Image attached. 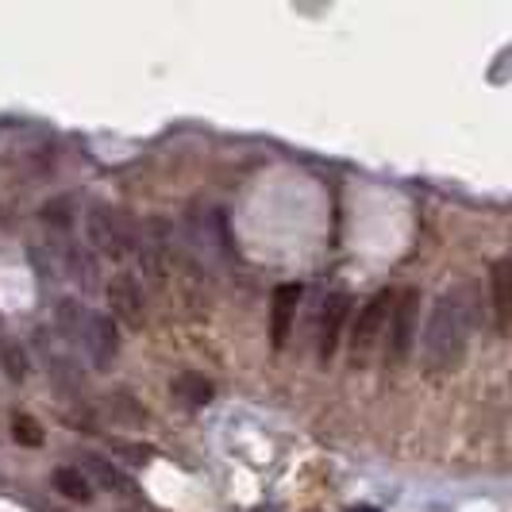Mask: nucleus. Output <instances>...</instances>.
<instances>
[{
	"label": "nucleus",
	"mask_w": 512,
	"mask_h": 512,
	"mask_svg": "<svg viewBox=\"0 0 512 512\" xmlns=\"http://www.w3.org/2000/svg\"><path fill=\"white\" fill-rule=\"evenodd\" d=\"M104 297L112 308V320L116 324H128V328H143L147 312H143V289L131 274H116L112 282L104 285Z\"/></svg>",
	"instance_id": "obj_6"
},
{
	"label": "nucleus",
	"mask_w": 512,
	"mask_h": 512,
	"mask_svg": "<svg viewBox=\"0 0 512 512\" xmlns=\"http://www.w3.org/2000/svg\"><path fill=\"white\" fill-rule=\"evenodd\" d=\"M12 439L24 443V447H39L43 443V428L31 416H12Z\"/></svg>",
	"instance_id": "obj_17"
},
{
	"label": "nucleus",
	"mask_w": 512,
	"mask_h": 512,
	"mask_svg": "<svg viewBox=\"0 0 512 512\" xmlns=\"http://www.w3.org/2000/svg\"><path fill=\"white\" fill-rule=\"evenodd\" d=\"M478 293L474 285H459L451 293H443L424 324V335L420 339V359H424V370L428 374H447L455 370L466 351V339L478 324Z\"/></svg>",
	"instance_id": "obj_1"
},
{
	"label": "nucleus",
	"mask_w": 512,
	"mask_h": 512,
	"mask_svg": "<svg viewBox=\"0 0 512 512\" xmlns=\"http://www.w3.org/2000/svg\"><path fill=\"white\" fill-rule=\"evenodd\" d=\"M70 208H74V201H70V197H62V201H51V205L43 208V224H51V228L66 231L70 224H74Z\"/></svg>",
	"instance_id": "obj_18"
},
{
	"label": "nucleus",
	"mask_w": 512,
	"mask_h": 512,
	"mask_svg": "<svg viewBox=\"0 0 512 512\" xmlns=\"http://www.w3.org/2000/svg\"><path fill=\"white\" fill-rule=\"evenodd\" d=\"M347 308H351V297L347 293H332L324 308H320V328H316V359L328 362L335 359L339 351V335H343V320H347Z\"/></svg>",
	"instance_id": "obj_7"
},
{
	"label": "nucleus",
	"mask_w": 512,
	"mask_h": 512,
	"mask_svg": "<svg viewBox=\"0 0 512 512\" xmlns=\"http://www.w3.org/2000/svg\"><path fill=\"white\" fill-rule=\"evenodd\" d=\"M301 297H305V289L297 282H285L274 289V297H270V343H274V351H282L285 343H289Z\"/></svg>",
	"instance_id": "obj_9"
},
{
	"label": "nucleus",
	"mask_w": 512,
	"mask_h": 512,
	"mask_svg": "<svg viewBox=\"0 0 512 512\" xmlns=\"http://www.w3.org/2000/svg\"><path fill=\"white\" fill-rule=\"evenodd\" d=\"M189 235H193V247L201 255H228V220H224V212L205 208V212L189 216Z\"/></svg>",
	"instance_id": "obj_10"
},
{
	"label": "nucleus",
	"mask_w": 512,
	"mask_h": 512,
	"mask_svg": "<svg viewBox=\"0 0 512 512\" xmlns=\"http://www.w3.org/2000/svg\"><path fill=\"white\" fill-rule=\"evenodd\" d=\"M85 228H89V243L108 258H128L135 255V239L139 231L131 224L120 208L112 205H93L85 216Z\"/></svg>",
	"instance_id": "obj_2"
},
{
	"label": "nucleus",
	"mask_w": 512,
	"mask_h": 512,
	"mask_svg": "<svg viewBox=\"0 0 512 512\" xmlns=\"http://www.w3.org/2000/svg\"><path fill=\"white\" fill-rule=\"evenodd\" d=\"M54 489H58L66 501H81V505L93 501V482H89L77 466H58V470H54Z\"/></svg>",
	"instance_id": "obj_14"
},
{
	"label": "nucleus",
	"mask_w": 512,
	"mask_h": 512,
	"mask_svg": "<svg viewBox=\"0 0 512 512\" xmlns=\"http://www.w3.org/2000/svg\"><path fill=\"white\" fill-rule=\"evenodd\" d=\"M81 351L89 355V362L97 366V370H108L116 355H120V328H116V320L112 316H104V312H89L85 316V324H81Z\"/></svg>",
	"instance_id": "obj_5"
},
{
	"label": "nucleus",
	"mask_w": 512,
	"mask_h": 512,
	"mask_svg": "<svg viewBox=\"0 0 512 512\" xmlns=\"http://www.w3.org/2000/svg\"><path fill=\"white\" fill-rule=\"evenodd\" d=\"M66 274H70L81 289H97V278H101L97 255H93L89 247H81V243H70V247H66Z\"/></svg>",
	"instance_id": "obj_13"
},
{
	"label": "nucleus",
	"mask_w": 512,
	"mask_h": 512,
	"mask_svg": "<svg viewBox=\"0 0 512 512\" xmlns=\"http://www.w3.org/2000/svg\"><path fill=\"white\" fill-rule=\"evenodd\" d=\"M420 332V289H401L389 308V339H385V362L401 366L416 347Z\"/></svg>",
	"instance_id": "obj_3"
},
{
	"label": "nucleus",
	"mask_w": 512,
	"mask_h": 512,
	"mask_svg": "<svg viewBox=\"0 0 512 512\" xmlns=\"http://www.w3.org/2000/svg\"><path fill=\"white\" fill-rule=\"evenodd\" d=\"M355 512H378V509H355Z\"/></svg>",
	"instance_id": "obj_20"
},
{
	"label": "nucleus",
	"mask_w": 512,
	"mask_h": 512,
	"mask_svg": "<svg viewBox=\"0 0 512 512\" xmlns=\"http://www.w3.org/2000/svg\"><path fill=\"white\" fill-rule=\"evenodd\" d=\"M255 512H278V509H274V505H270V509H266V505H258Z\"/></svg>",
	"instance_id": "obj_19"
},
{
	"label": "nucleus",
	"mask_w": 512,
	"mask_h": 512,
	"mask_svg": "<svg viewBox=\"0 0 512 512\" xmlns=\"http://www.w3.org/2000/svg\"><path fill=\"white\" fill-rule=\"evenodd\" d=\"M0 366H4L8 382H24L27 378V355L16 339H0Z\"/></svg>",
	"instance_id": "obj_16"
},
{
	"label": "nucleus",
	"mask_w": 512,
	"mask_h": 512,
	"mask_svg": "<svg viewBox=\"0 0 512 512\" xmlns=\"http://www.w3.org/2000/svg\"><path fill=\"white\" fill-rule=\"evenodd\" d=\"M85 316H89V308L81 305V301H74V297H62V301H58V308H54L58 332L66 335L70 343H77V339H81V324H85Z\"/></svg>",
	"instance_id": "obj_15"
},
{
	"label": "nucleus",
	"mask_w": 512,
	"mask_h": 512,
	"mask_svg": "<svg viewBox=\"0 0 512 512\" xmlns=\"http://www.w3.org/2000/svg\"><path fill=\"white\" fill-rule=\"evenodd\" d=\"M77 470L93 482V486H101V489H108V493H116L120 501H139V489H135V482H131L128 474L116 466V462H108V459H101V455H81L77 459Z\"/></svg>",
	"instance_id": "obj_8"
},
{
	"label": "nucleus",
	"mask_w": 512,
	"mask_h": 512,
	"mask_svg": "<svg viewBox=\"0 0 512 512\" xmlns=\"http://www.w3.org/2000/svg\"><path fill=\"white\" fill-rule=\"evenodd\" d=\"M170 397L178 401L181 409H205L212 401V382L197 370H181L178 378L170 382Z\"/></svg>",
	"instance_id": "obj_11"
},
{
	"label": "nucleus",
	"mask_w": 512,
	"mask_h": 512,
	"mask_svg": "<svg viewBox=\"0 0 512 512\" xmlns=\"http://www.w3.org/2000/svg\"><path fill=\"white\" fill-rule=\"evenodd\" d=\"M389 308H393V293H374V297L359 308L355 328H351V362H355V366H362V362L370 359V351H374V343H378V335H382L385 320H389Z\"/></svg>",
	"instance_id": "obj_4"
},
{
	"label": "nucleus",
	"mask_w": 512,
	"mask_h": 512,
	"mask_svg": "<svg viewBox=\"0 0 512 512\" xmlns=\"http://www.w3.org/2000/svg\"><path fill=\"white\" fill-rule=\"evenodd\" d=\"M509 258H497L493 262V274H489V289H493V324L497 332H509V308H512V293H509Z\"/></svg>",
	"instance_id": "obj_12"
}]
</instances>
